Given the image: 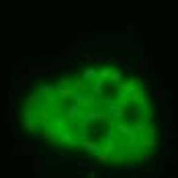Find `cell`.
Returning <instances> with one entry per match:
<instances>
[{"label": "cell", "instance_id": "obj_1", "mask_svg": "<svg viewBox=\"0 0 178 178\" xmlns=\"http://www.w3.org/2000/svg\"><path fill=\"white\" fill-rule=\"evenodd\" d=\"M25 125L74 154L133 164L156 145L158 121L141 80L90 64L41 84L25 100Z\"/></svg>", "mask_w": 178, "mask_h": 178}]
</instances>
